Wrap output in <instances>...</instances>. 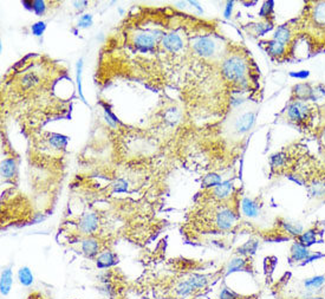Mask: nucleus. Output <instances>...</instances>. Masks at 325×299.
<instances>
[{"mask_svg": "<svg viewBox=\"0 0 325 299\" xmlns=\"http://www.w3.org/2000/svg\"><path fill=\"white\" fill-rule=\"evenodd\" d=\"M251 68L249 58L241 54H227L221 62V77L232 84L234 91L249 90L251 87Z\"/></svg>", "mask_w": 325, "mask_h": 299, "instance_id": "nucleus-1", "label": "nucleus"}, {"mask_svg": "<svg viewBox=\"0 0 325 299\" xmlns=\"http://www.w3.org/2000/svg\"><path fill=\"white\" fill-rule=\"evenodd\" d=\"M317 108L311 102L290 101L286 108V120L299 129H310L315 120Z\"/></svg>", "mask_w": 325, "mask_h": 299, "instance_id": "nucleus-2", "label": "nucleus"}, {"mask_svg": "<svg viewBox=\"0 0 325 299\" xmlns=\"http://www.w3.org/2000/svg\"><path fill=\"white\" fill-rule=\"evenodd\" d=\"M191 48L194 55L204 59H210L218 56L220 44L214 36L198 35L191 40Z\"/></svg>", "mask_w": 325, "mask_h": 299, "instance_id": "nucleus-3", "label": "nucleus"}, {"mask_svg": "<svg viewBox=\"0 0 325 299\" xmlns=\"http://www.w3.org/2000/svg\"><path fill=\"white\" fill-rule=\"evenodd\" d=\"M238 215L233 207H219L214 213V227L220 232H229L237 225Z\"/></svg>", "mask_w": 325, "mask_h": 299, "instance_id": "nucleus-4", "label": "nucleus"}, {"mask_svg": "<svg viewBox=\"0 0 325 299\" xmlns=\"http://www.w3.org/2000/svg\"><path fill=\"white\" fill-rule=\"evenodd\" d=\"M99 217L95 212H87L77 221V229L83 237H94L99 228Z\"/></svg>", "mask_w": 325, "mask_h": 299, "instance_id": "nucleus-5", "label": "nucleus"}, {"mask_svg": "<svg viewBox=\"0 0 325 299\" xmlns=\"http://www.w3.org/2000/svg\"><path fill=\"white\" fill-rule=\"evenodd\" d=\"M163 50L168 54H179L186 46L185 37L179 31L171 30L167 31L162 41H161Z\"/></svg>", "mask_w": 325, "mask_h": 299, "instance_id": "nucleus-6", "label": "nucleus"}, {"mask_svg": "<svg viewBox=\"0 0 325 299\" xmlns=\"http://www.w3.org/2000/svg\"><path fill=\"white\" fill-rule=\"evenodd\" d=\"M260 45L263 46L266 54H268L272 59L278 60V62L285 59V58L287 57V55L292 52L291 51V46L292 45H286V44L280 43V41L274 39L260 41Z\"/></svg>", "mask_w": 325, "mask_h": 299, "instance_id": "nucleus-7", "label": "nucleus"}, {"mask_svg": "<svg viewBox=\"0 0 325 299\" xmlns=\"http://www.w3.org/2000/svg\"><path fill=\"white\" fill-rule=\"evenodd\" d=\"M210 194L213 200L219 202L229 201L234 194V184L232 180H225L220 185L210 189Z\"/></svg>", "mask_w": 325, "mask_h": 299, "instance_id": "nucleus-8", "label": "nucleus"}, {"mask_svg": "<svg viewBox=\"0 0 325 299\" xmlns=\"http://www.w3.org/2000/svg\"><path fill=\"white\" fill-rule=\"evenodd\" d=\"M313 88L309 83H299L292 88L290 101L313 102Z\"/></svg>", "mask_w": 325, "mask_h": 299, "instance_id": "nucleus-9", "label": "nucleus"}, {"mask_svg": "<svg viewBox=\"0 0 325 299\" xmlns=\"http://www.w3.org/2000/svg\"><path fill=\"white\" fill-rule=\"evenodd\" d=\"M99 248H101V245L95 237H83L80 239V250L88 258L93 259L98 256Z\"/></svg>", "mask_w": 325, "mask_h": 299, "instance_id": "nucleus-10", "label": "nucleus"}, {"mask_svg": "<svg viewBox=\"0 0 325 299\" xmlns=\"http://www.w3.org/2000/svg\"><path fill=\"white\" fill-rule=\"evenodd\" d=\"M294 36V29L291 25V23H285L283 25H279L274 31L273 38L272 39L284 43L286 45H292Z\"/></svg>", "mask_w": 325, "mask_h": 299, "instance_id": "nucleus-11", "label": "nucleus"}, {"mask_svg": "<svg viewBox=\"0 0 325 299\" xmlns=\"http://www.w3.org/2000/svg\"><path fill=\"white\" fill-rule=\"evenodd\" d=\"M312 5L309 11L311 21L317 29L325 27V1L312 2Z\"/></svg>", "mask_w": 325, "mask_h": 299, "instance_id": "nucleus-12", "label": "nucleus"}, {"mask_svg": "<svg viewBox=\"0 0 325 299\" xmlns=\"http://www.w3.org/2000/svg\"><path fill=\"white\" fill-rule=\"evenodd\" d=\"M237 272H249V259H247L246 257L237 256L230 259L229 264H227L225 277H229V275H233V273Z\"/></svg>", "mask_w": 325, "mask_h": 299, "instance_id": "nucleus-13", "label": "nucleus"}, {"mask_svg": "<svg viewBox=\"0 0 325 299\" xmlns=\"http://www.w3.org/2000/svg\"><path fill=\"white\" fill-rule=\"evenodd\" d=\"M240 206L241 213L247 218L255 219L260 215V208H262V206H260L259 202L254 200V199L245 196V198H243V200H241Z\"/></svg>", "mask_w": 325, "mask_h": 299, "instance_id": "nucleus-14", "label": "nucleus"}, {"mask_svg": "<svg viewBox=\"0 0 325 299\" xmlns=\"http://www.w3.org/2000/svg\"><path fill=\"white\" fill-rule=\"evenodd\" d=\"M117 262H118L117 254L110 250H105L103 252H101L96 258V266L98 267L99 270H107V268L115 266Z\"/></svg>", "mask_w": 325, "mask_h": 299, "instance_id": "nucleus-15", "label": "nucleus"}, {"mask_svg": "<svg viewBox=\"0 0 325 299\" xmlns=\"http://www.w3.org/2000/svg\"><path fill=\"white\" fill-rule=\"evenodd\" d=\"M290 154L287 151L282 150L272 154L270 156V167L272 171L284 170L290 163Z\"/></svg>", "mask_w": 325, "mask_h": 299, "instance_id": "nucleus-16", "label": "nucleus"}, {"mask_svg": "<svg viewBox=\"0 0 325 299\" xmlns=\"http://www.w3.org/2000/svg\"><path fill=\"white\" fill-rule=\"evenodd\" d=\"M277 223L283 233L287 235V237L298 238L304 232V227L299 223H293V221L285 220V219H279Z\"/></svg>", "mask_w": 325, "mask_h": 299, "instance_id": "nucleus-17", "label": "nucleus"}, {"mask_svg": "<svg viewBox=\"0 0 325 299\" xmlns=\"http://www.w3.org/2000/svg\"><path fill=\"white\" fill-rule=\"evenodd\" d=\"M311 254L309 247L303 245L298 240H296L290 248V262H303Z\"/></svg>", "mask_w": 325, "mask_h": 299, "instance_id": "nucleus-18", "label": "nucleus"}, {"mask_svg": "<svg viewBox=\"0 0 325 299\" xmlns=\"http://www.w3.org/2000/svg\"><path fill=\"white\" fill-rule=\"evenodd\" d=\"M13 285V272L11 266H5L0 276V293L1 296H7L12 290Z\"/></svg>", "mask_w": 325, "mask_h": 299, "instance_id": "nucleus-19", "label": "nucleus"}, {"mask_svg": "<svg viewBox=\"0 0 325 299\" xmlns=\"http://www.w3.org/2000/svg\"><path fill=\"white\" fill-rule=\"evenodd\" d=\"M307 193L310 198L324 199L325 198V180L313 179L307 182Z\"/></svg>", "mask_w": 325, "mask_h": 299, "instance_id": "nucleus-20", "label": "nucleus"}, {"mask_svg": "<svg viewBox=\"0 0 325 299\" xmlns=\"http://www.w3.org/2000/svg\"><path fill=\"white\" fill-rule=\"evenodd\" d=\"M322 234V231H319L317 227H311V228L306 229V231H304L303 233L299 235L298 238H297V240H298L299 243H302L303 245L306 246V247H311V246H313L315 243H318V235Z\"/></svg>", "mask_w": 325, "mask_h": 299, "instance_id": "nucleus-21", "label": "nucleus"}, {"mask_svg": "<svg viewBox=\"0 0 325 299\" xmlns=\"http://www.w3.org/2000/svg\"><path fill=\"white\" fill-rule=\"evenodd\" d=\"M258 248H259V240L252 238V239H249V242L243 243L240 247H238L235 253L240 257H246V258H249V257L254 256V254L257 253Z\"/></svg>", "mask_w": 325, "mask_h": 299, "instance_id": "nucleus-22", "label": "nucleus"}, {"mask_svg": "<svg viewBox=\"0 0 325 299\" xmlns=\"http://www.w3.org/2000/svg\"><path fill=\"white\" fill-rule=\"evenodd\" d=\"M304 289L306 291H310L312 293H316L317 291H321L322 287L325 285V275H318L312 276L310 278H306L303 281Z\"/></svg>", "mask_w": 325, "mask_h": 299, "instance_id": "nucleus-23", "label": "nucleus"}, {"mask_svg": "<svg viewBox=\"0 0 325 299\" xmlns=\"http://www.w3.org/2000/svg\"><path fill=\"white\" fill-rule=\"evenodd\" d=\"M17 175V161L15 157H7L1 162L2 179L10 180Z\"/></svg>", "mask_w": 325, "mask_h": 299, "instance_id": "nucleus-24", "label": "nucleus"}, {"mask_svg": "<svg viewBox=\"0 0 325 299\" xmlns=\"http://www.w3.org/2000/svg\"><path fill=\"white\" fill-rule=\"evenodd\" d=\"M174 290H175V295H176L179 298H188L196 292V290L194 289V286L191 285V283L188 280V279L179 281Z\"/></svg>", "mask_w": 325, "mask_h": 299, "instance_id": "nucleus-25", "label": "nucleus"}, {"mask_svg": "<svg viewBox=\"0 0 325 299\" xmlns=\"http://www.w3.org/2000/svg\"><path fill=\"white\" fill-rule=\"evenodd\" d=\"M17 278H18L19 284L23 285L25 287H30L35 283V277H33L31 268L27 266L19 268L18 272H17Z\"/></svg>", "mask_w": 325, "mask_h": 299, "instance_id": "nucleus-26", "label": "nucleus"}, {"mask_svg": "<svg viewBox=\"0 0 325 299\" xmlns=\"http://www.w3.org/2000/svg\"><path fill=\"white\" fill-rule=\"evenodd\" d=\"M222 181H224V180H222L221 175H219L218 173L212 171V173H208L204 176V178H202L201 187L204 188V189L210 190V189H212V188L218 186V185H220Z\"/></svg>", "mask_w": 325, "mask_h": 299, "instance_id": "nucleus-27", "label": "nucleus"}, {"mask_svg": "<svg viewBox=\"0 0 325 299\" xmlns=\"http://www.w3.org/2000/svg\"><path fill=\"white\" fill-rule=\"evenodd\" d=\"M187 279L191 281L196 291L206 289L207 285L210 284V277L206 275H200V273H193Z\"/></svg>", "mask_w": 325, "mask_h": 299, "instance_id": "nucleus-28", "label": "nucleus"}, {"mask_svg": "<svg viewBox=\"0 0 325 299\" xmlns=\"http://www.w3.org/2000/svg\"><path fill=\"white\" fill-rule=\"evenodd\" d=\"M251 25L252 29H253L254 35L258 36V37H262V36H265V33L270 32L273 30L274 20H263L262 19V21H259V23Z\"/></svg>", "mask_w": 325, "mask_h": 299, "instance_id": "nucleus-29", "label": "nucleus"}, {"mask_svg": "<svg viewBox=\"0 0 325 299\" xmlns=\"http://www.w3.org/2000/svg\"><path fill=\"white\" fill-rule=\"evenodd\" d=\"M273 11H274V2L271 1V0L270 1H265L259 11V17L263 19V20H274Z\"/></svg>", "mask_w": 325, "mask_h": 299, "instance_id": "nucleus-30", "label": "nucleus"}, {"mask_svg": "<svg viewBox=\"0 0 325 299\" xmlns=\"http://www.w3.org/2000/svg\"><path fill=\"white\" fill-rule=\"evenodd\" d=\"M27 4L30 5V10L33 11L37 16H43L46 11V2L43 0H35V1H27Z\"/></svg>", "mask_w": 325, "mask_h": 299, "instance_id": "nucleus-31", "label": "nucleus"}, {"mask_svg": "<svg viewBox=\"0 0 325 299\" xmlns=\"http://www.w3.org/2000/svg\"><path fill=\"white\" fill-rule=\"evenodd\" d=\"M82 70H83V60L79 59L78 62H77V66H76V81H77V89H78V93H79V97L82 98V101L84 102V103H87V101H85V97L84 95H83V90H82Z\"/></svg>", "mask_w": 325, "mask_h": 299, "instance_id": "nucleus-32", "label": "nucleus"}, {"mask_svg": "<svg viewBox=\"0 0 325 299\" xmlns=\"http://www.w3.org/2000/svg\"><path fill=\"white\" fill-rule=\"evenodd\" d=\"M129 188V184H128L127 180L124 179H117L113 182L111 185V189L113 193H126Z\"/></svg>", "mask_w": 325, "mask_h": 299, "instance_id": "nucleus-33", "label": "nucleus"}, {"mask_svg": "<svg viewBox=\"0 0 325 299\" xmlns=\"http://www.w3.org/2000/svg\"><path fill=\"white\" fill-rule=\"evenodd\" d=\"M219 299H240V296L235 293L233 290L229 289V287L224 286L220 289V293H219Z\"/></svg>", "mask_w": 325, "mask_h": 299, "instance_id": "nucleus-34", "label": "nucleus"}, {"mask_svg": "<svg viewBox=\"0 0 325 299\" xmlns=\"http://www.w3.org/2000/svg\"><path fill=\"white\" fill-rule=\"evenodd\" d=\"M104 118H105V122L109 124L111 128L117 129V118H116V116L114 115V113L111 112L108 108H105L104 109Z\"/></svg>", "mask_w": 325, "mask_h": 299, "instance_id": "nucleus-35", "label": "nucleus"}, {"mask_svg": "<svg viewBox=\"0 0 325 299\" xmlns=\"http://www.w3.org/2000/svg\"><path fill=\"white\" fill-rule=\"evenodd\" d=\"M45 30H46L45 21H37V23H35L31 26L32 35L37 36V37H39V36L43 35V33L45 32Z\"/></svg>", "mask_w": 325, "mask_h": 299, "instance_id": "nucleus-36", "label": "nucleus"}, {"mask_svg": "<svg viewBox=\"0 0 325 299\" xmlns=\"http://www.w3.org/2000/svg\"><path fill=\"white\" fill-rule=\"evenodd\" d=\"M93 23H94L93 16H91V15H83L79 18L78 23H77V26H78L79 29H88V27H90L91 25H93Z\"/></svg>", "mask_w": 325, "mask_h": 299, "instance_id": "nucleus-37", "label": "nucleus"}, {"mask_svg": "<svg viewBox=\"0 0 325 299\" xmlns=\"http://www.w3.org/2000/svg\"><path fill=\"white\" fill-rule=\"evenodd\" d=\"M322 258H325V254L321 253V252H311V254L309 257H307L306 259L304 260V262H302V265L304 266V265H307V264H312V262H317V260L322 259Z\"/></svg>", "mask_w": 325, "mask_h": 299, "instance_id": "nucleus-38", "label": "nucleus"}, {"mask_svg": "<svg viewBox=\"0 0 325 299\" xmlns=\"http://www.w3.org/2000/svg\"><path fill=\"white\" fill-rule=\"evenodd\" d=\"M99 292L103 293V295L107 296V297H111V296H113L114 293H115V291H114L113 285H111L110 283H103V285H102V287H101V289H99Z\"/></svg>", "mask_w": 325, "mask_h": 299, "instance_id": "nucleus-39", "label": "nucleus"}, {"mask_svg": "<svg viewBox=\"0 0 325 299\" xmlns=\"http://www.w3.org/2000/svg\"><path fill=\"white\" fill-rule=\"evenodd\" d=\"M290 77H293V78H299V79H306L307 77L310 76V71L307 70H302L298 71V73H290Z\"/></svg>", "mask_w": 325, "mask_h": 299, "instance_id": "nucleus-40", "label": "nucleus"}, {"mask_svg": "<svg viewBox=\"0 0 325 299\" xmlns=\"http://www.w3.org/2000/svg\"><path fill=\"white\" fill-rule=\"evenodd\" d=\"M233 5H234V2H233V1H227L226 7H225V12H224V16H225V18H226V19H229V17L232 16Z\"/></svg>", "mask_w": 325, "mask_h": 299, "instance_id": "nucleus-41", "label": "nucleus"}, {"mask_svg": "<svg viewBox=\"0 0 325 299\" xmlns=\"http://www.w3.org/2000/svg\"><path fill=\"white\" fill-rule=\"evenodd\" d=\"M88 5H89L88 1H74L75 8H76L77 11H79V12H83V11L88 7Z\"/></svg>", "mask_w": 325, "mask_h": 299, "instance_id": "nucleus-42", "label": "nucleus"}, {"mask_svg": "<svg viewBox=\"0 0 325 299\" xmlns=\"http://www.w3.org/2000/svg\"><path fill=\"white\" fill-rule=\"evenodd\" d=\"M319 146H321L322 150H325V127L321 130V134H319Z\"/></svg>", "mask_w": 325, "mask_h": 299, "instance_id": "nucleus-43", "label": "nucleus"}, {"mask_svg": "<svg viewBox=\"0 0 325 299\" xmlns=\"http://www.w3.org/2000/svg\"><path fill=\"white\" fill-rule=\"evenodd\" d=\"M311 299H325V298H323V297H319V296H313V297L311 298Z\"/></svg>", "mask_w": 325, "mask_h": 299, "instance_id": "nucleus-44", "label": "nucleus"}]
</instances>
